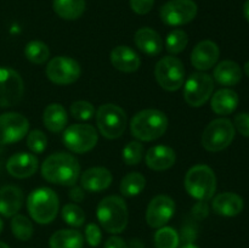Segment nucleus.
<instances>
[{
	"instance_id": "7c9ffc66",
	"label": "nucleus",
	"mask_w": 249,
	"mask_h": 248,
	"mask_svg": "<svg viewBox=\"0 0 249 248\" xmlns=\"http://www.w3.org/2000/svg\"><path fill=\"white\" fill-rule=\"evenodd\" d=\"M155 245L157 248H178L180 243L179 233L169 226H162L155 233Z\"/></svg>"
},
{
	"instance_id": "9d476101",
	"label": "nucleus",
	"mask_w": 249,
	"mask_h": 248,
	"mask_svg": "<svg viewBox=\"0 0 249 248\" xmlns=\"http://www.w3.org/2000/svg\"><path fill=\"white\" fill-rule=\"evenodd\" d=\"M214 80L212 75L203 72L192 73L184 87V99L191 107H201L213 95Z\"/></svg>"
},
{
	"instance_id": "de8ad7c7",
	"label": "nucleus",
	"mask_w": 249,
	"mask_h": 248,
	"mask_svg": "<svg viewBox=\"0 0 249 248\" xmlns=\"http://www.w3.org/2000/svg\"><path fill=\"white\" fill-rule=\"evenodd\" d=\"M245 72H246V74H247L249 77V61H248V62L245 63Z\"/></svg>"
},
{
	"instance_id": "c9c22d12",
	"label": "nucleus",
	"mask_w": 249,
	"mask_h": 248,
	"mask_svg": "<svg viewBox=\"0 0 249 248\" xmlns=\"http://www.w3.org/2000/svg\"><path fill=\"white\" fill-rule=\"evenodd\" d=\"M27 146L33 153H36V155L43 153L48 147V138H46L45 133L39 129L32 130L27 135Z\"/></svg>"
},
{
	"instance_id": "f257e3e1",
	"label": "nucleus",
	"mask_w": 249,
	"mask_h": 248,
	"mask_svg": "<svg viewBox=\"0 0 249 248\" xmlns=\"http://www.w3.org/2000/svg\"><path fill=\"white\" fill-rule=\"evenodd\" d=\"M41 175L51 184L74 186L80 175L79 162L71 153H53L41 164Z\"/></svg>"
},
{
	"instance_id": "412c9836",
	"label": "nucleus",
	"mask_w": 249,
	"mask_h": 248,
	"mask_svg": "<svg viewBox=\"0 0 249 248\" xmlns=\"http://www.w3.org/2000/svg\"><path fill=\"white\" fill-rule=\"evenodd\" d=\"M134 43L141 53L151 57L158 56L163 50V40L160 35L155 29L148 27H143L136 31Z\"/></svg>"
},
{
	"instance_id": "4468645a",
	"label": "nucleus",
	"mask_w": 249,
	"mask_h": 248,
	"mask_svg": "<svg viewBox=\"0 0 249 248\" xmlns=\"http://www.w3.org/2000/svg\"><path fill=\"white\" fill-rule=\"evenodd\" d=\"M29 130V122L16 112L0 114V143L10 145L22 140Z\"/></svg>"
},
{
	"instance_id": "e433bc0d",
	"label": "nucleus",
	"mask_w": 249,
	"mask_h": 248,
	"mask_svg": "<svg viewBox=\"0 0 249 248\" xmlns=\"http://www.w3.org/2000/svg\"><path fill=\"white\" fill-rule=\"evenodd\" d=\"M70 111L73 118L78 119V121H89L94 117L95 107L91 102L80 100V101H75L71 105Z\"/></svg>"
},
{
	"instance_id": "ddd939ff",
	"label": "nucleus",
	"mask_w": 249,
	"mask_h": 248,
	"mask_svg": "<svg viewBox=\"0 0 249 248\" xmlns=\"http://www.w3.org/2000/svg\"><path fill=\"white\" fill-rule=\"evenodd\" d=\"M24 84L15 70L0 67V107L16 106L23 97Z\"/></svg>"
},
{
	"instance_id": "6ab92c4d",
	"label": "nucleus",
	"mask_w": 249,
	"mask_h": 248,
	"mask_svg": "<svg viewBox=\"0 0 249 248\" xmlns=\"http://www.w3.org/2000/svg\"><path fill=\"white\" fill-rule=\"evenodd\" d=\"M177 160V153L172 147L165 145H157L146 152L145 162L150 169L162 172L172 168Z\"/></svg>"
},
{
	"instance_id": "c03bdc74",
	"label": "nucleus",
	"mask_w": 249,
	"mask_h": 248,
	"mask_svg": "<svg viewBox=\"0 0 249 248\" xmlns=\"http://www.w3.org/2000/svg\"><path fill=\"white\" fill-rule=\"evenodd\" d=\"M128 248H143V243L139 238H134V240L130 241Z\"/></svg>"
},
{
	"instance_id": "aec40b11",
	"label": "nucleus",
	"mask_w": 249,
	"mask_h": 248,
	"mask_svg": "<svg viewBox=\"0 0 249 248\" xmlns=\"http://www.w3.org/2000/svg\"><path fill=\"white\" fill-rule=\"evenodd\" d=\"M111 63L116 70L124 73H133L139 70L141 58L135 51L126 45H118L111 51Z\"/></svg>"
},
{
	"instance_id": "72a5a7b5",
	"label": "nucleus",
	"mask_w": 249,
	"mask_h": 248,
	"mask_svg": "<svg viewBox=\"0 0 249 248\" xmlns=\"http://www.w3.org/2000/svg\"><path fill=\"white\" fill-rule=\"evenodd\" d=\"M62 219L66 224L73 228H79L85 223V213L78 204L68 203L62 208Z\"/></svg>"
},
{
	"instance_id": "f8f14e48",
	"label": "nucleus",
	"mask_w": 249,
	"mask_h": 248,
	"mask_svg": "<svg viewBox=\"0 0 249 248\" xmlns=\"http://www.w3.org/2000/svg\"><path fill=\"white\" fill-rule=\"evenodd\" d=\"M197 11L198 7L194 0H169L160 7V16L167 26L179 27L194 21Z\"/></svg>"
},
{
	"instance_id": "2eb2a0df",
	"label": "nucleus",
	"mask_w": 249,
	"mask_h": 248,
	"mask_svg": "<svg viewBox=\"0 0 249 248\" xmlns=\"http://www.w3.org/2000/svg\"><path fill=\"white\" fill-rule=\"evenodd\" d=\"M175 203L167 195H158L153 197L146 209V221L152 229H160L173 218Z\"/></svg>"
},
{
	"instance_id": "dca6fc26",
	"label": "nucleus",
	"mask_w": 249,
	"mask_h": 248,
	"mask_svg": "<svg viewBox=\"0 0 249 248\" xmlns=\"http://www.w3.org/2000/svg\"><path fill=\"white\" fill-rule=\"evenodd\" d=\"M220 56L219 46L212 40H202L191 53V63L196 70L208 71L216 65Z\"/></svg>"
},
{
	"instance_id": "37998d69",
	"label": "nucleus",
	"mask_w": 249,
	"mask_h": 248,
	"mask_svg": "<svg viewBox=\"0 0 249 248\" xmlns=\"http://www.w3.org/2000/svg\"><path fill=\"white\" fill-rule=\"evenodd\" d=\"M194 214L198 219L206 218L207 214H208V207L204 203V201H199V203H197L194 208Z\"/></svg>"
},
{
	"instance_id": "4c0bfd02",
	"label": "nucleus",
	"mask_w": 249,
	"mask_h": 248,
	"mask_svg": "<svg viewBox=\"0 0 249 248\" xmlns=\"http://www.w3.org/2000/svg\"><path fill=\"white\" fill-rule=\"evenodd\" d=\"M85 240L91 247H97L101 243L102 233L99 226L94 223L88 224L85 228Z\"/></svg>"
},
{
	"instance_id": "a878e982",
	"label": "nucleus",
	"mask_w": 249,
	"mask_h": 248,
	"mask_svg": "<svg viewBox=\"0 0 249 248\" xmlns=\"http://www.w3.org/2000/svg\"><path fill=\"white\" fill-rule=\"evenodd\" d=\"M68 116L61 104H50L43 113V123L50 133H61L67 125Z\"/></svg>"
},
{
	"instance_id": "49530a36",
	"label": "nucleus",
	"mask_w": 249,
	"mask_h": 248,
	"mask_svg": "<svg viewBox=\"0 0 249 248\" xmlns=\"http://www.w3.org/2000/svg\"><path fill=\"white\" fill-rule=\"evenodd\" d=\"M181 248H198V247H197V246H195L194 243H186V245L182 246Z\"/></svg>"
},
{
	"instance_id": "f704fd0d",
	"label": "nucleus",
	"mask_w": 249,
	"mask_h": 248,
	"mask_svg": "<svg viewBox=\"0 0 249 248\" xmlns=\"http://www.w3.org/2000/svg\"><path fill=\"white\" fill-rule=\"evenodd\" d=\"M143 152V145L140 141H130L124 146L122 157L126 165H136L142 160Z\"/></svg>"
},
{
	"instance_id": "bb28decb",
	"label": "nucleus",
	"mask_w": 249,
	"mask_h": 248,
	"mask_svg": "<svg viewBox=\"0 0 249 248\" xmlns=\"http://www.w3.org/2000/svg\"><path fill=\"white\" fill-rule=\"evenodd\" d=\"M50 248H83L84 237L73 229H62L53 233L49 241Z\"/></svg>"
},
{
	"instance_id": "cd10ccee",
	"label": "nucleus",
	"mask_w": 249,
	"mask_h": 248,
	"mask_svg": "<svg viewBox=\"0 0 249 248\" xmlns=\"http://www.w3.org/2000/svg\"><path fill=\"white\" fill-rule=\"evenodd\" d=\"M85 0H53V9L58 17L67 21H74L84 14Z\"/></svg>"
},
{
	"instance_id": "a211bd4d",
	"label": "nucleus",
	"mask_w": 249,
	"mask_h": 248,
	"mask_svg": "<svg viewBox=\"0 0 249 248\" xmlns=\"http://www.w3.org/2000/svg\"><path fill=\"white\" fill-rule=\"evenodd\" d=\"M112 173L105 167H92L80 175V186L88 192H101L112 184Z\"/></svg>"
},
{
	"instance_id": "b1692460",
	"label": "nucleus",
	"mask_w": 249,
	"mask_h": 248,
	"mask_svg": "<svg viewBox=\"0 0 249 248\" xmlns=\"http://www.w3.org/2000/svg\"><path fill=\"white\" fill-rule=\"evenodd\" d=\"M238 95L237 92L233 90L228 89H220L212 96L211 100V107L214 111V113L219 114V116H228L235 112V109L238 106Z\"/></svg>"
},
{
	"instance_id": "f3484780",
	"label": "nucleus",
	"mask_w": 249,
	"mask_h": 248,
	"mask_svg": "<svg viewBox=\"0 0 249 248\" xmlns=\"http://www.w3.org/2000/svg\"><path fill=\"white\" fill-rule=\"evenodd\" d=\"M6 169L11 177L17 179H26L36 174L38 170V158L33 153H15L7 160Z\"/></svg>"
},
{
	"instance_id": "a18cd8bd",
	"label": "nucleus",
	"mask_w": 249,
	"mask_h": 248,
	"mask_svg": "<svg viewBox=\"0 0 249 248\" xmlns=\"http://www.w3.org/2000/svg\"><path fill=\"white\" fill-rule=\"evenodd\" d=\"M243 14H245L246 19L249 22V0L245 2V6H243Z\"/></svg>"
},
{
	"instance_id": "2f4dec72",
	"label": "nucleus",
	"mask_w": 249,
	"mask_h": 248,
	"mask_svg": "<svg viewBox=\"0 0 249 248\" xmlns=\"http://www.w3.org/2000/svg\"><path fill=\"white\" fill-rule=\"evenodd\" d=\"M11 230L15 237L21 241H28L34 232L32 221L22 214H16L12 216Z\"/></svg>"
},
{
	"instance_id": "1a4fd4ad",
	"label": "nucleus",
	"mask_w": 249,
	"mask_h": 248,
	"mask_svg": "<svg viewBox=\"0 0 249 248\" xmlns=\"http://www.w3.org/2000/svg\"><path fill=\"white\" fill-rule=\"evenodd\" d=\"M155 77L163 89L167 91H177L184 85V63L175 56H165L156 65Z\"/></svg>"
},
{
	"instance_id": "393cba45",
	"label": "nucleus",
	"mask_w": 249,
	"mask_h": 248,
	"mask_svg": "<svg viewBox=\"0 0 249 248\" xmlns=\"http://www.w3.org/2000/svg\"><path fill=\"white\" fill-rule=\"evenodd\" d=\"M214 79L224 87H233L242 79V70L240 65L233 61H221L214 68Z\"/></svg>"
},
{
	"instance_id": "79ce46f5",
	"label": "nucleus",
	"mask_w": 249,
	"mask_h": 248,
	"mask_svg": "<svg viewBox=\"0 0 249 248\" xmlns=\"http://www.w3.org/2000/svg\"><path fill=\"white\" fill-rule=\"evenodd\" d=\"M84 190L82 189V186H73L70 191V198L73 202H82L84 199Z\"/></svg>"
},
{
	"instance_id": "c756f323",
	"label": "nucleus",
	"mask_w": 249,
	"mask_h": 248,
	"mask_svg": "<svg viewBox=\"0 0 249 248\" xmlns=\"http://www.w3.org/2000/svg\"><path fill=\"white\" fill-rule=\"evenodd\" d=\"M24 56L34 65H43L50 57V50L43 41L32 40L24 48Z\"/></svg>"
},
{
	"instance_id": "423d86ee",
	"label": "nucleus",
	"mask_w": 249,
	"mask_h": 248,
	"mask_svg": "<svg viewBox=\"0 0 249 248\" xmlns=\"http://www.w3.org/2000/svg\"><path fill=\"white\" fill-rule=\"evenodd\" d=\"M96 124L100 133L108 140L121 138L126 128V113L114 104H105L96 112Z\"/></svg>"
},
{
	"instance_id": "4be33fe9",
	"label": "nucleus",
	"mask_w": 249,
	"mask_h": 248,
	"mask_svg": "<svg viewBox=\"0 0 249 248\" xmlns=\"http://www.w3.org/2000/svg\"><path fill=\"white\" fill-rule=\"evenodd\" d=\"M243 207H245V203H243L242 197L233 192L219 194L218 196L214 197L212 202V208L214 213L221 216H229V218L238 215L243 211Z\"/></svg>"
},
{
	"instance_id": "a19ab883",
	"label": "nucleus",
	"mask_w": 249,
	"mask_h": 248,
	"mask_svg": "<svg viewBox=\"0 0 249 248\" xmlns=\"http://www.w3.org/2000/svg\"><path fill=\"white\" fill-rule=\"evenodd\" d=\"M105 248H128L125 241L118 236H112L105 243Z\"/></svg>"
},
{
	"instance_id": "f03ea898",
	"label": "nucleus",
	"mask_w": 249,
	"mask_h": 248,
	"mask_svg": "<svg viewBox=\"0 0 249 248\" xmlns=\"http://www.w3.org/2000/svg\"><path fill=\"white\" fill-rule=\"evenodd\" d=\"M168 124L167 116L160 109H142L131 118L130 133L139 141H153L164 135Z\"/></svg>"
},
{
	"instance_id": "5701e85b",
	"label": "nucleus",
	"mask_w": 249,
	"mask_h": 248,
	"mask_svg": "<svg viewBox=\"0 0 249 248\" xmlns=\"http://www.w3.org/2000/svg\"><path fill=\"white\" fill-rule=\"evenodd\" d=\"M23 204V192L19 187L6 185L0 189V214L6 218L16 215Z\"/></svg>"
},
{
	"instance_id": "20e7f679",
	"label": "nucleus",
	"mask_w": 249,
	"mask_h": 248,
	"mask_svg": "<svg viewBox=\"0 0 249 248\" xmlns=\"http://www.w3.org/2000/svg\"><path fill=\"white\" fill-rule=\"evenodd\" d=\"M58 197L53 190L49 187H39L33 190L27 198V209L31 218L38 224H50L58 212Z\"/></svg>"
},
{
	"instance_id": "58836bf2",
	"label": "nucleus",
	"mask_w": 249,
	"mask_h": 248,
	"mask_svg": "<svg viewBox=\"0 0 249 248\" xmlns=\"http://www.w3.org/2000/svg\"><path fill=\"white\" fill-rule=\"evenodd\" d=\"M236 130L241 134V135L249 138V113L243 112V113L237 114L235 117V124H233Z\"/></svg>"
},
{
	"instance_id": "9b49d317",
	"label": "nucleus",
	"mask_w": 249,
	"mask_h": 248,
	"mask_svg": "<svg viewBox=\"0 0 249 248\" xmlns=\"http://www.w3.org/2000/svg\"><path fill=\"white\" fill-rule=\"evenodd\" d=\"M46 77L57 85H70L77 82L82 73L80 65L68 56H56L46 65Z\"/></svg>"
},
{
	"instance_id": "473e14b6",
	"label": "nucleus",
	"mask_w": 249,
	"mask_h": 248,
	"mask_svg": "<svg viewBox=\"0 0 249 248\" xmlns=\"http://www.w3.org/2000/svg\"><path fill=\"white\" fill-rule=\"evenodd\" d=\"M189 44L187 33L182 29H174L165 38V49L172 55H178L186 49Z\"/></svg>"
},
{
	"instance_id": "0eeeda50",
	"label": "nucleus",
	"mask_w": 249,
	"mask_h": 248,
	"mask_svg": "<svg viewBox=\"0 0 249 248\" xmlns=\"http://www.w3.org/2000/svg\"><path fill=\"white\" fill-rule=\"evenodd\" d=\"M236 129L228 118L212 121L202 134V146L209 152H219L231 145L235 139Z\"/></svg>"
},
{
	"instance_id": "09e8293b",
	"label": "nucleus",
	"mask_w": 249,
	"mask_h": 248,
	"mask_svg": "<svg viewBox=\"0 0 249 248\" xmlns=\"http://www.w3.org/2000/svg\"><path fill=\"white\" fill-rule=\"evenodd\" d=\"M0 248H10V247L6 245V243H4V242H1V241H0Z\"/></svg>"
},
{
	"instance_id": "7ed1b4c3",
	"label": "nucleus",
	"mask_w": 249,
	"mask_h": 248,
	"mask_svg": "<svg viewBox=\"0 0 249 248\" xmlns=\"http://www.w3.org/2000/svg\"><path fill=\"white\" fill-rule=\"evenodd\" d=\"M96 216L107 232L121 233L128 225V207L121 197L107 196L97 204Z\"/></svg>"
},
{
	"instance_id": "39448f33",
	"label": "nucleus",
	"mask_w": 249,
	"mask_h": 248,
	"mask_svg": "<svg viewBox=\"0 0 249 248\" xmlns=\"http://www.w3.org/2000/svg\"><path fill=\"white\" fill-rule=\"evenodd\" d=\"M184 184L190 196L198 201H208L215 194L216 177L211 167L197 164L187 170Z\"/></svg>"
},
{
	"instance_id": "8fccbe9b",
	"label": "nucleus",
	"mask_w": 249,
	"mask_h": 248,
	"mask_svg": "<svg viewBox=\"0 0 249 248\" xmlns=\"http://www.w3.org/2000/svg\"><path fill=\"white\" fill-rule=\"evenodd\" d=\"M2 228H4V224H2V220H1V218H0V232H1Z\"/></svg>"
},
{
	"instance_id": "c85d7f7f",
	"label": "nucleus",
	"mask_w": 249,
	"mask_h": 248,
	"mask_svg": "<svg viewBox=\"0 0 249 248\" xmlns=\"http://www.w3.org/2000/svg\"><path fill=\"white\" fill-rule=\"evenodd\" d=\"M146 186V179L141 173L131 172L128 173L125 177L122 179L121 186V194L125 197H134L138 196L142 192V190Z\"/></svg>"
},
{
	"instance_id": "ea45409f",
	"label": "nucleus",
	"mask_w": 249,
	"mask_h": 248,
	"mask_svg": "<svg viewBox=\"0 0 249 248\" xmlns=\"http://www.w3.org/2000/svg\"><path fill=\"white\" fill-rule=\"evenodd\" d=\"M155 0H130V7L135 14L146 15L152 10Z\"/></svg>"
},
{
	"instance_id": "6e6552de",
	"label": "nucleus",
	"mask_w": 249,
	"mask_h": 248,
	"mask_svg": "<svg viewBox=\"0 0 249 248\" xmlns=\"http://www.w3.org/2000/svg\"><path fill=\"white\" fill-rule=\"evenodd\" d=\"M99 135L96 129L90 124H72L63 131V145L74 153H85L96 146Z\"/></svg>"
}]
</instances>
